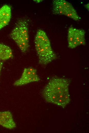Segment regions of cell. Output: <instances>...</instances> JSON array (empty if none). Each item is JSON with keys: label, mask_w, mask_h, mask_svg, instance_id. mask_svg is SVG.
I'll return each mask as SVG.
<instances>
[{"label": "cell", "mask_w": 89, "mask_h": 133, "mask_svg": "<svg viewBox=\"0 0 89 133\" xmlns=\"http://www.w3.org/2000/svg\"><path fill=\"white\" fill-rule=\"evenodd\" d=\"M34 43L40 64L46 65L56 58V55L51 48L49 40L43 30H38L35 37Z\"/></svg>", "instance_id": "cell-2"}, {"label": "cell", "mask_w": 89, "mask_h": 133, "mask_svg": "<svg viewBox=\"0 0 89 133\" xmlns=\"http://www.w3.org/2000/svg\"><path fill=\"white\" fill-rule=\"evenodd\" d=\"M11 17V8L7 5H5L0 8V30L9 23Z\"/></svg>", "instance_id": "cell-8"}, {"label": "cell", "mask_w": 89, "mask_h": 133, "mask_svg": "<svg viewBox=\"0 0 89 133\" xmlns=\"http://www.w3.org/2000/svg\"><path fill=\"white\" fill-rule=\"evenodd\" d=\"M69 84V81L65 79L54 77L43 90L42 95L47 102L64 108L70 101Z\"/></svg>", "instance_id": "cell-1"}, {"label": "cell", "mask_w": 89, "mask_h": 133, "mask_svg": "<svg viewBox=\"0 0 89 133\" xmlns=\"http://www.w3.org/2000/svg\"><path fill=\"white\" fill-rule=\"evenodd\" d=\"M72 7L71 4L66 1L54 0L52 3V12L55 14L65 15L67 12Z\"/></svg>", "instance_id": "cell-7"}, {"label": "cell", "mask_w": 89, "mask_h": 133, "mask_svg": "<svg viewBox=\"0 0 89 133\" xmlns=\"http://www.w3.org/2000/svg\"><path fill=\"white\" fill-rule=\"evenodd\" d=\"M85 31L83 30L70 27L68 30V46L74 48L78 46L84 45L86 43Z\"/></svg>", "instance_id": "cell-4"}, {"label": "cell", "mask_w": 89, "mask_h": 133, "mask_svg": "<svg viewBox=\"0 0 89 133\" xmlns=\"http://www.w3.org/2000/svg\"><path fill=\"white\" fill-rule=\"evenodd\" d=\"M13 57L11 49L8 46L0 42V61H5Z\"/></svg>", "instance_id": "cell-9"}, {"label": "cell", "mask_w": 89, "mask_h": 133, "mask_svg": "<svg viewBox=\"0 0 89 133\" xmlns=\"http://www.w3.org/2000/svg\"><path fill=\"white\" fill-rule=\"evenodd\" d=\"M10 37L15 42L23 52L28 50L29 47L28 27L25 19L19 20L10 34Z\"/></svg>", "instance_id": "cell-3"}, {"label": "cell", "mask_w": 89, "mask_h": 133, "mask_svg": "<svg viewBox=\"0 0 89 133\" xmlns=\"http://www.w3.org/2000/svg\"><path fill=\"white\" fill-rule=\"evenodd\" d=\"M65 15L75 21H78L80 19V17L73 7L71 8L67 12Z\"/></svg>", "instance_id": "cell-10"}, {"label": "cell", "mask_w": 89, "mask_h": 133, "mask_svg": "<svg viewBox=\"0 0 89 133\" xmlns=\"http://www.w3.org/2000/svg\"><path fill=\"white\" fill-rule=\"evenodd\" d=\"M85 7L89 11V4H87L85 5Z\"/></svg>", "instance_id": "cell-12"}, {"label": "cell", "mask_w": 89, "mask_h": 133, "mask_svg": "<svg viewBox=\"0 0 89 133\" xmlns=\"http://www.w3.org/2000/svg\"><path fill=\"white\" fill-rule=\"evenodd\" d=\"M40 80L37 73L36 69L32 67L25 68L24 69L20 77L13 84L15 86H20Z\"/></svg>", "instance_id": "cell-5"}, {"label": "cell", "mask_w": 89, "mask_h": 133, "mask_svg": "<svg viewBox=\"0 0 89 133\" xmlns=\"http://www.w3.org/2000/svg\"><path fill=\"white\" fill-rule=\"evenodd\" d=\"M0 125L9 129H13L16 127V124L10 111L0 112Z\"/></svg>", "instance_id": "cell-6"}, {"label": "cell", "mask_w": 89, "mask_h": 133, "mask_svg": "<svg viewBox=\"0 0 89 133\" xmlns=\"http://www.w3.org/2000/svg\"><path fill=\"white\" fill-rule=\"evenodd\" d=\"M3 65V61H0V76L1 74V70Z\"/></svg>", "instance_id": "cell-11"}]
</instances>
